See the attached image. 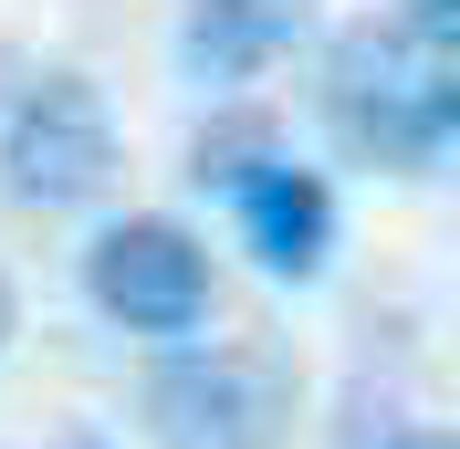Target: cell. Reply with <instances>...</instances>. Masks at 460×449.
Returning <instances> with one entry per match:
<instances>
[{
  "label": "cell",
  "mask_w": 460,
  "mask_h": 449,
  "mask_svg": "<svg viewBox=\"0 0 460 449\" xmlns=\"http://www.w3.org/2000/svg\"><path fill=\"white\" fill-rule=\"evenodd\" d=\"M146 449H283L293 376L261 345H157L146 365Z\"/></svg>",
  "instance_id": "obj_2"
},
{
  "label": "cell",
  "mask_w": 460,
  "mask_h": 449,
  "mask_svg": "<svg viewBox=\"0 0 460 449\" xmlns=\"http://www.w3.org/2000/svg\"><path fill=\"white\" fill-rule=\"evenodd\" d=\"M387 22H398L419 53H460V0H398Z\"/></svg>",
  "instance_id": "obj_8"
},
{
  "label": "cell",
  "mask_w": 460,
  "mask_h": 449,
  "mask_svg": "<svg viewBox=\"0 0 460 449\" xmlns=\"http://www.w3.org/2000/svg\"><path fill=\"white\" fill-rule=\"evenodd\" d=\"M387 449H439V439H429V428H419V439H387Z\"/></svg>",
  "instance_id": "obj_10"
},
{
  "label": "cell",
  "mask_w": 460,
  "mask_h": 449,
  "mask_svg": "<svg viewBox=\"0 0 460 449\" xmlns=\"http://www.w3.org/2000/svg\"><path fill=\"white\" fill-rule=\"evenodd\" d=\"M209 241L168 209H126L84 241V304L137 345H189L209 324Z\"/></svg>",
  "instance_id": "obj_3"
},
{
  "label": "cell",
  "mask_w": 460,
  "mask_h": 449,
  "mask_svg": "<svg viewBox=\"0 0 460 449\" xmlns=\"http://www.w3.org/2000/svg\"><path fill=\"white\" fill-rule=\"evenodd\" d=\"M314 115L345 168L439 178V157L460 136V53H419L398 22H345V31H324Z\"/></svg>",
  "instance_id": "obj_1"
},
{
  "label": "cell",
  "mask_w": 460,
  "mask_h": 449,
  "mask_svg": "<svg viewBox=\"0 0 460 449\" xmlns=\"http://www.w3.org/2000/svg\"><path fill=\"white\" fill-rule=\"evenodd\" d=\"M0 189L22 209H94L115 189V115L84 74H31L0 115Z\"/></svg>",
  "instance_id": "obj_4"
},
{
  "label": "cell",
  "mask_w": 460,
  "mask_h": 449,
  "mask_svg": "<svg viewBox=\"0 0 460 449\" xmlns=\"http://www.w3.org/2000/svg\"><path fill=\"white\" fill-rule=\"evenodd\" d=\"M11 335H22V293H11V272H0V356H11Z\"/></svg>",
  "instance_id": "obj_9"
},
{
  "label": "cell",
  "mask_w": 460,
  "mask_h": 449,
  "mask_svg": "<svg viewBox=\"0 0 460 449\" xmlns=\"http://www.w3.org/2000/svg\"><path fill=\"white\" fill-rule=\"evenodd\" d=\"M230 230H241V251L261 261V282L304 293V282H324V261H335V189H324V168H304L283 146L272 168H252L230 189Z\"/></svg>",
  "instance_id": "obj_5"
},
{
  "label": "cell",
  "mask_w": 460,
  "mask_h": 449,
  "mask_svg": "<svg viewBox=\"0 0 460 449\" xmlns=\"http://www.w3.org/2000/svg\"><path fill=\"white\" fill-rule=\"evenodd\" d=\"M314 42V0H189L178 11V74L220 105V94H252L283 53Z\"/></svg>",
  "instance_id": "obj_6"
},
{
  "label": "cell",
  "mask_w": 460,
  "mask_h": 449,
  "mask_svg": "<svg viewBox=\"0 0 460 449\" xmlns=\"http://www.w3.org/2000/svg\"><path fill=\"white\" fill-rule=\"evenodd\" d=\"M283 157V126L261 105H241V94H220V115H209L199 136H189V189H209V198H230L252 168H272Z\"/></svg>",
  "instance_id": "obj_7"
}]
</instances>
